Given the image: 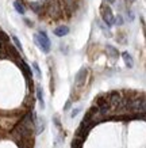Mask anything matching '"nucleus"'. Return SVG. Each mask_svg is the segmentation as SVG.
<instances>
[{
  "label": "nucleus",
  "mask_w": 146,
  "mask_h": 148,
  "mask_svg": "<svg viewBox=\"0 0 146 148\" xmlns=\"http://www.w3.org/2000/svg\"><path fill=\"white\" fill-rule=\"evenodd\" d=\"M69 32H71V29H69L67 25H61V26L56 27L53 33L57 37H65V36H68V34H69Z\"/></svg>",
  "instance_id": "nucleus-5"
},
{
  "label": "nucleus",
  "mask_w": 146,
  "mask_h": 148,
  "mask_svg": "<svg viewBox=\"0 0 146 148\" xmlns=\"http://www.w3.org/2000/svg\"><path fill=\"white\" fill-rule=\"evenodd\" d=\"M37 99H38V102H39V106L41 109L43 110L45 109V99H43V90H42V87L41 86H37Z\"/></svg>",
  "instance_id": "nucleus-6"
},
{
  "label": "nucleus",
  "mask_w": 146,
  "mask_h": 148,
  "mask_svg": "<svg viewBox=\"0 0 146 148\" xmlns=\"http://www.w3.org/2000/svg\"><path fill=\"white\" fill-rule=\"evenodd\" d=\"M20 65H22L23 71H24V73H26L29 77H33V71H31V67L27 63H24V61H20Z\"/></svg>",
  "instance_id": "nucleus-10"
},
{
  "label": "nucleus",
  "mask_w": 146,
  "mask_h": 148,
  "mask_svg": "<svg viewBox=\"0 0 146 148\" xmlns=\"http://www.w3.org/2000/svg\"><path fill=\"white\" fill-rule=\"evenodd\" d=\"M87 75H88V69L85 67H83L80 69L75 76V84L76 87H81V86L85 84V79H87Z\"/></svg>",
  "instance_id": "nucleus-3"
},
{
  "label": "nucleus",
  "mask_w": 146,
  "mask_h": 148,
  "mask_svg": "<svg viewBox=\"0 0 146 148\" xmlns=\"http://www.w3.org/2000/svg\"><path fill=\"white\" fill-rule=\"evenodd\" d=\"M31 65H33V71H34V73L37 75V77H38V79H41V77H42V72H41V69H39L38 63H37V61H34Z\"/></svg>",
  "instance_id": "nucleus-12"
},
{
  "label": "nucleus",
  "mask_w": 146,
  "mask_h": 148,
  "mask_svg": "<svg viewBox=\"0 0 146 148\" xmlns=\"http://www.w3.org/2000/svg\"><path fill=\"white\" fill-rule=\"evenodd\" d=\"M114 25H118V26H122V25H123V18H122L120 15H118V16H116V18H115V23H114Z\"/></svg>",
  "instance_id": "nucleus-17"
},
{
  "label": "nucleus",
  "mask_w": 146,
  "mask_h": 148,
  "mask_svg": "<svg viewBox=\"0 0 146 148\" xmlns=\"http://www.w3.org/2000/svg\"><path fill=\"white\" fill-rule=\"evenodd\" d=\"M45 126H46V120L43 117L41 118H37V122H35V126H34V130H35L37 135H41L42 132L45 130Z\"/></svg>",
  "instance_id": "nucleus-4"
},
{
  "label": "nucleus",
  "mask_w": 146,
  "mask_h": 148,
  "mask_svg": "<svg viewBox=\"0 0 146 148\" xmlns=\"http://www.w3.org/2000/svg\"><path fill=\"white\" fill-rule=\"evenodd\" d=\"M24 22L27 23V26H33V22H31L30 19H24Z\"/></svg>",
  "instance_id": "nucleus-21"
},
{
  "label": "nucleus",
  "mask_w": 146,
  "mask_h": 148,
  "mask_svg": "<svg viewBox=\"0 0 146 148\" xmlns=\"http://www.w3.org/2000/svg\"><path fill=\"white\" fill-rule=\"evenodd\" d=\"M127 16L130 18V21H133L134 16H133V14H131V11H127Z\"/></svg>",
  "instance_id": "nucleus-20"
},
{
  "label": "nucleus",
  "mask_w": 146,
  "mask_h": 148,
  "mask_svg": "<svg viewBox=\"0 0 146 148\" xmlns=\"http://www.w3.org/2000/svg\"><path fill=\"white\" fill-rule=\"evenodd\" d=\"M34 42H35V45L43 53H49L50 49H52V42H50L48 34L45 32H39V33H37V34H34Z\"/></svg>",
  "instance_id": "nucleus-1"
},
{
  "label": "nucleus",
  "mask_w": 146,
  "mask_h": 148,
  "mask_svg": "<svg viewBox=\"0 0 146 148\" xmlns=\"http://www.w3.org/2000/svg\"><path fill=\"white\" fill-rule=\"evenodd\" d=\"M30 8L34 11L35 14L39 15L42 12V10H43V3L42 1H31L30 3Z\"/></svg>",
  "instance_id": "nucleus-9"
},
{
  "label": "nucleus",
  "mask_w": 146,
  "mask_h": 148,
  "mask_svg": "<svg viewBox=\"0 0 146 148\" xmlns=\"http://www.w3.org/2000/svg\"><path fill=\"white\" fill-rule=\"evenodd\" d=\"M12 41L15 42V45H16V48H18L20 52H23V48H22V44H20V41L18 40V37H15V36H12Z\"/></svg>",
  "instance_id": "nucleus-14"
},
{
  "label": "nucleus",
  "mask_w": 146,
  "mask_h": 148,
  "mask_svg": "<svg viewBox=\"0 0 146 148\" xmlns=\"http://www.w3.org/2000/svg\"><path fill=\"white\" fill-rule=\"evenodd\" d=\"M80 112H81V108H80V106H79V108H75L73 110H72V113H71V117H72V118L77 117V116H79V113H80Z\"/></svg>",
  "instance_id": "nucleus-15"
},
{
  "label": "nucleus",
  "mask_w": 146,
  "mask_h": 148,
  "mask_svg": "<svg viewBox=\"0 0 146 148\" xmlns=\"http://www.w3.org/2000/svg\"><path fill=\"white\" fill-rule=\"evenodd\" d=\"M0 40L4 41V42H8V41H10V37L7 36L4 32H1V30H0Z\"/></svg>",
  "instance_id": "nucleus-16"
},
{
  "label": "nucleus",
  "mask_w": 146,
  "mask_h": 148,
  "mask_svg": "<svg viewBox=\"0 0 146 148\" xmlns=\"http://www.w3.org/2000/svg\"><path fill=\"white\" fill-rule=\"evenodd\" d=\"M14 7L16 10V12H19L20 15H24V14H26V10H24L23 4H20L19 1H14Z\"/></svg>",
  "instance_id": "nucleus-11"
},
{
  "label": "nucleus",
  "mask_w": 146,
  "mask_h": 148,
  "mask_svg": "<svg viewBox=\"0 0 146 148\" xmlns=\"http://www.w3.org/2000/svg\"><path fill=\"white\" fill-rule=\"evenodd\" d=\"M53 120H54V125L57 126L58 129H60V128H61V122H60V117L58 116H54L53 117Z\"/></svg>",
  "instance_id": "nucleus-18"
},
{
  "label": "nucleus",
  "mask_w": 146,
  "mask_h": 148,
  "mask_svg": "<svg viewBox=\"0 0 146 148\" xmlns=\"http://www.w3.org/2000/svg\"><path fill=\"white\" fill-rule=\"evenodd\" d=\"M71 106H72V101L69 99L67 103H65V106H64V112H68L69 109H71Z\"/></svg>",
  "instance_id": "nucleus-19"
},
{
  "label": "nucleus",
  "mask_w": 146,
  "mask_h": 148,
  "mask_svg": "<svg viewBox=\"0 0 146 148\" xmlns=\"http://www.w3.org/2000/svg\"><path fill=\"white\" fill-rule=\"evenodd\" d=\"M106 52H107V54H108L111 58H114V60L119 57V52H118V49H116L115 46L106 45Z\"/></svg>",
  "instance_id": "nucleus-8"
},
{
  "label": "nucleus",
  "mask_w": 146,
  "mask_h": 148,
  "mask_svg": "<svg viewBox=\"0 0 146 148\" xmlns=\"http://www.w3.org/2000/svg\"><path fill=\"white\" fill-rule=\"evenodd\" d=\"M107 3H115V0H106Z\"/></svg>",
  "instance_id": "nucleus-22"
},
{
  "label": "nucleus",
  "mask_w": 146,
  "mask_h": 148,
  "mask_svg": "<svg viewBox=\"0 0 146 148\" xmlns=\"http://www.w3.org/2000/svg\"><path fill=\"white\" fill-rule=\"evenodd\" d=\"M97 23H99V26H100V29L103 30V33H104V36H106V37H111V32H110V29L104 26V25H103V23L100 22V21H97Z\"/></svg>",
  "instance_id": "nucleus-13"
},
{
  "label": "nucleus",
  "mask_w": 146,
  "mask_h": 148,
  "mask_svg": "<svg viewBox=\"0 0 146 148\" xmlns=\"http://www.w3.org/2000/svg\"><path fill=\"white\" fill-rule=\"evenodd\" d=\"M122 57H123V61H124V64H126V67L131 69V68L134 67V60H133V57H131V54L128 53V52H123V53H122Z\"/></svg>",
  "instance_id": "nucleus-7"
},
{
  "label": "nucleus",
  "mask_w": 146,
  "mask_h": 148,
  "mask_svg": "<svg viewBox=\"0 0 146 148\" xmlns=\"http://www.w3.org/2000/svg\"><path fill=\"white\" fill-rule=\"evenodd\" d=\"M102 19L108 27H111L115 23V18H114V15H112V11H111V8L107 4L102 5Z\"/></svg>",
  "instance_id": "nucleus-2"
},
{
  "label": "nucleus",
  "mask_w": 146,
  "mask_h": 148,
  "mask_svg": "<svg viewBox=\"0 0 146 148\" xmlns=\"http://www.w3.org/2000/svg\"><path fill=\"white\" fill-rule=\"evenodd\" d=\"M128 1H130V3H134V1H135V0H128Z\"/></svg>",
  "instance_id": "nucleus-23"
}]
</instances>
